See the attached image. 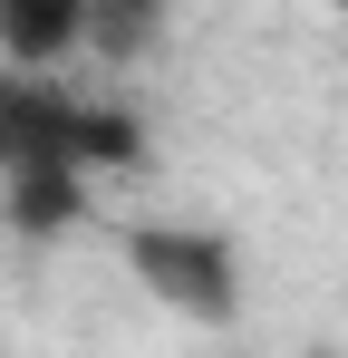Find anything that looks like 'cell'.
<instances>
[{
	"instance_id": "1",
	"label": "cell",
	"mask_w": 348,
	"mask_h": 358,
	"mask_svg": "<svg viewBox=\"0 0 348 358\" xmlns=\"http://www.w3.org/2000/svg\"><path fill=\"white\" fill-rule=\"evenodd\" d=\"M145 136L116 107H97V97H68L58 68H10L0 59V184H20V175H87L97 184Z\"/></svg>"
},
{
	"instance_id": "2",
	"label": "cell",
	"mask_w": 348,
	"mask_h": 358,
	"mask_svg": "<svg viewBox=\"0 0 348 358\" xmlns=\"http://www.w3.org/2000/svg\"><path fill=\"white\" fill-rule=\"evenodd\" d=\"M136 281L155 300H174V310H194V320H223L232 300H242V262L203 223H145L136 233Z\"/></svg>"
},
{
	"instance_id": "3",
	"label": "cell",
	"mask_w": 348,
	"mask_h": 358,
	"mask_svg": "<svg viewBox=\"0 0 348 358\" xmlns=\"http://www.w3.org/2000/svg\"><path fill=\"white\" fill-rule=\"evenodd\" d=\"M87 49V0H0V59L10 68H68Z\"/></svg>"
}]
</instances>
